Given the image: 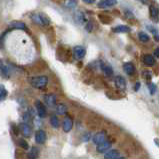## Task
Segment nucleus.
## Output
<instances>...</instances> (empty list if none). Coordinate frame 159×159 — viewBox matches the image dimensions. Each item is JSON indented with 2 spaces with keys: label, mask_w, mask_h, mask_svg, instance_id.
<instances>
[{
  "label": "nucleus",
  "mask_w": 159,
  "mask_h": 159,
  "mask_svg": "<svg viewBox=\"0 0 159 159\" xmlns=\"http://www.w3.org/2000/svg\"><path fill=\"white\" fill-rule=\"evenodd\" d=\"M73 127V120L71 119L69 116H66L65 118L63 120V123H62V129L64 132H69L71 131V129Z\"/></svg>",
  "instance_id": "6e6552de"
},
{
  "label": "nucleus",
  "mask_w": 159,
  "mask_h": 159,
  "mask_svg": "<svg viewBox=\"0 0 159 159\" xmlns=\"http://www.w3.org/2000/svg\"><path fill=\"white\" fill-rule=\"evenodd\" d=\"M50 124L53 126L54 128H59L60 126V122H59V119L56 115H51L50 116Z\"/></svg>",
  "instance_id": "412c9836"
},
{
  "label": "nucleus",
  "mask_w": 159,
  "mask_h": 159,
  "mask_svg": "<svg viewBox=\"0 0 159 159\" xmlns=\"http://www.w3.org/2000/svg\"><path fill=\"white\" fill-rule=\"evenodd\" d=\"M38 156V149L36 147H32L31 151L29 152L28 159H36Z\"/></svg>",
  "instance_id": "a878e982"
},
{
  "label": "nucleus",
  "mask_w": 159,
  "mask_h": 159,
  "mask_svg": "<svg viewBox=\"0 0 159 159\" xmlns=\"http://www.w3.org/2000/svg\"><path fill=\"white\" fill-rule=\"evenodd\" d=\"M129 31H130V27L126 26V25H119V26L113 28V32H115V33H126Z\"/></svg>",
  "instance_id": "a211bd4d"
},
{
  "label": "nucleus",
  "mask_w": 159,
  "mask_h": 159,
  "mask_svg": "<svg viewBox=\"0 0 159 159\" xmlns=\"http://www.w3.org/2000/svg\"><path fill=\"white\" fill-rule=\"evenodd\" d=\"M138 38H139V40H140L141 42H147L149 41V36H148V34L147 33H145L144 31H140L138 33Z\"/></svg>",
  "instance_id": "393cba45"
},
{
  "label": "nucleus",
  "mask_w": 159,
  "mask_h": 159,
  "mask_svg": "<svg viewBox=\"0 0 159 159\" xmlns=\"http://www.w3.org/2000/svg\"><path fill=\"white\" fill-rule=\"evenodd\" d=\"M117 159H125V158H124V157H120V156H119V157H118Z\"/></svg>",
  "instance_id": "58836bf2"
},
{
  "label": "nucleus",
  "mask_w": 159,
  "mask_h": 159,
  "mask_svg": "<svg viewBox=\"0 0 159 159\" xmlns=\"http://www.w3.org/2000/svg\"><path fill=\"white\" fill-rule=\"evenodd\" d=\"M114 83L116 87L120 90H124L126 88V81L124 79V77L122 76H116L115 77V80H114Z\"/></svg>",
  "instance_id": "f8f14e48"
},
{
  "label": "nucleus",
  "mask_w": 159,
  "mask_h": 159,
  "mask_svg": "<svg viewBox=\"0 0 159 159\" xmlns=\"http://www.w3.org/2000/svg\"><path fill=\"white\" fill-rule=\"evenodd\" d=\"M142 60H143V63L145 64L146 66L148 67H152L155 65V63H156V60H155V57L152 56L150 54H146L142 58Z\"/></svg>",
  "instance_id": "9b49d317"
},
{
  "label": "nucleus",
  "mask_w": 159,
  "mask_h": 159,
  "mask_svg": "<svg viewBox=\"0 0 159 159\" xmlns=\"http://www.w3.org/2000/svg\"><path fill=\"white\" fill-rule=\"evenodd\" d=\"M84 3H86V4H93L94 2H95V0H82Z\"/></svg>",
  "instance_id": "c9c22d12"
},
{
  "label": "nucleus",
  "mask_w": 159,
  "mask_h": 159,
  "mask_svg": "<svg viewBox=\"0 0 159 159\" xmlns=\"http://www.w3.org/2000/svg\"><path fill=\"white\" fill-rule=\"evenodd\" d=\"M56 112L58 113V114H60V115L66 114V112H67V106L65 104H63V103H60V104H58L56 106Z\"/></svg>",
  "instance_id": "aec40b11"
},
{
  "label": "nucleus",
  "mask_w": 159,
  "mask_h": 159,
  "mask_svg": "<svg viewBox=\"0 0 159 159\" xmlns=\"http://www.w3.org/2000/svg\"><path fill=\"white\" fill-rule=\"evenodd\" d=\"M101 68H102L103 72H104L107 76H111L112 74H113L112 67L110 66V65H108V64H104L103 62H101Z\"/></svg>",
  "instance_id": "6ab92c4d"
},
{
  "label": "nucleus",
  "mask_w": 159,
  "mask_h": 159,
  "mask_svg": "<svg viewBox=\"0 0 159 159\" xmlns=\"http://www.w3.org/2000/svg\"><path fill=\"white\" fill-rule=\"evenodd\" d=\"M64 5H65L66 8L73 9V8H75L77 6V1H76V0H65Z\"/></svg>",
  "instance_id": "5701e85b"
},
{
  "label": "nucleus",
  "mask_w": 159,
  "mask_h": 159,
  "mask_svg": "<svg viewBox=\"0 0 159 159\" xmlns=\"http://www.w3.org/2000/svg\"><path fill=\"white\" fill-rule=\"evenodd\" d=\"M44 101L45 103L48 105V106H54L56 104V101H57V98L54 94H47V95L44 96Z\"/></svg>",
  "instance_id": "4468645a"
},
{
  "label": "nucleus",
  "mask_w": 159,
  "mask_h": 159,
  "mask_svg": "<svg viewBox=\"0 0 159 159\" xmlns=\"http://www.w3.org/2000/svg\"><path fill=\"white\" fill-rule=\"evenodd\" d=\"M120 156L119 152L115 149H112V150H109L108 152H106L104 155V159H117Z\"/></svg>",
  "instance_id": "dca6fc26"
},
{
  "label": "nucleus",
  "mask_w": 159,
  "mask_h": 159,
  "mask_svg": "<svg viewBox=\"0 0 159 159\" xmlns=\"http://www.w3.org/2000/svg\"><path fill=\"white\" fill-rule=\"evenodd\" d=\"M143 76L146 77L147 79H150L152 77V74L150 72H148V71H145V72H143Z\"/></svg>",
  "instance_id": "2f4dec72"
},
{
  "label": "nucleus",
  "mask_w": 159,
  "mask_h": 159,
  "mask_svg": "<svg viewBox=\"0 0 159 159\" xmlns=\"http://www.w3.org/2000/svg\"><path fill=\"white\" fill-rule=\"evenodd\" d=\"M31 20L38 25H42V26H46L49 25L50 20L46 15L43 13H33L31 15Z\"/></svg>",
  "instance_id": "f03ea898"
},
{
  "label": "nucleus",
  "mask_w": 159,
  "mask_h": 159,
  "mask_svg": "<svg viewBox=\"0 0 159 159\" xmlns=\"http://www.w3.org/2000/svg\"><path fill=\"white\" fill-rule=\"evenodd\" d=\"M9 26H10V28H13V29H22V30H25L26 29V25H25V23H23V22L21 21H12L10 24H9Z\"/></svg>",
  "instance_id": "f3484780"
},
{
  "label": "nucleus",
  "mask_w": 159,
  "mask_h": 159,
  "mask_svg": "<svg viewBox=\"0 0 159 159\" xmlns=\"http://www.w3.org/2000/svg\"><path fill=\"white\" fill-rule=\"evenodd\" d=\"M149 11H150V16L151 18H157L158 15H159V10L158 8H156L155 6L151 5L150 7H149Z\"/></svg>",
  "instance_id": "b1692460"
},
{
  "label": "nucleus",
  "mask_w": 159,
  "mask_h": 159,
  "mask_svg": "<svg viewBox=\"0 0 159 159\" xmlns=\"http://www.w3.org/2000/svg\"><path fill=\"white\" fill-rule=\"evenodd\" d=\"M73 19H74V21H75L76 23H78V24L86 23V17H85V15H84L83 12H81V11L74 12Z\"/></svg>",
  "instance_id": "1a4fd4ad"
},
{
  "label": "nucleus",
  "mask_w": 159,
  "mask_h": 159,
  "mask_svg": "<svg viewBox=\"0 0 159 159\" xmlns=\"http://www.w3.org/2000/svg\"><path fill=\"white\" fill-rule=\"evenodd\" d=\"M154 39L156 40V41H159V35L155 34V35H154Z\"/></svg>",
  "instance_id": "4c0bfd02"
},
{
  "label": "nucleus",
  "mask_w": 159,
  "mask_h": 159,
  "mask_svg": "<svg viewBox=\"0 0 159 159\" xmlns=\"http://www.w3.org/2000/svg\"><path fill=\"white\" fill-rule=\"evenodd\" d=\"M110 147H111V142L108 141V140H105V141H103L100 144L97 145L96 150L98 153H104V152L109 150Z\"/></svg>",
  "instance_id": "0eeeda50"
},
{
  "label": "nucleus",
  "mask_w": 159,
  "mask_h": 159,
  "mask_svg": "<svg viewBox=\"0 0 159 159\" xmlns=\"http://www.w3.org/2000/svg\"><path fill=\"white\" fill-rule=\"evenodd\" d=\"M46 140V132L44 130H38L35 133V141L37 144H43Z\"/></svg>",
  "instance_id": "9d476101"
},
{
  "label": "nucleus",
  "mask_w": 159,
  "mask_h": 159,
  "mask_svg": "<svg viewBox=\"0 0 159 159\" xmlns=\"http://www.w3.org/2000/svg\"><path fill=\"white\" fill-rule=\"evenodd\" d=\"M18 143H19V146H20V147L24 148V149H28V143L24 140V139H19Z\"/></svg>",
  "instance_id": "c756f323"
},
{
  "label": "nucleus",
  "mask_w": 159,
  "mask_h": 159,
  "mask_svg": "<svg viewBox=\"0 0 159 159\" xmlns=\"http://www.w3.org/2000/svg\"><path fill=\"white\" fill-rule=\"evenodd\" d=\"M153 55L155 57H157V58H159V47L158 48H156V49L154 50V52H153Z\"/></svg>",
  "instance_id": "f704fd0d"
},
{
  "label": "nucleus",
  "mask_w": 159,
  "mask_h": 159,
  "mask_svg": "<svg viewBox=\"0 0 159 159\" xmlns=\"http://www.w3.org/2000/svg\"><path fill=\"white\" fill-rule=\"evenodd\" d=\"M0 72L4 77H8L9 76V71L7 69V67H5L4 65H1L0 66Z\"/></svg>",
  "instance_id": "cd10ccee"
},
{
  "label": "nucleus",
  "mask_w": 159,
  "mask_h": 159,
  "mask_svg": "<svg viewBox=\"0 0 159 159\" xmlns=\"http://www.w3.org/2000/svg\"><path fill=\"white\" fill-rule=\"evenodd\" d=\"M148 89H149V92H150L151 95H153V94H155V92H156L157 90V87L156 85H155L154 83H148Z\"/></svg>",
  "instance_id": "bb28decb"
},
{
  "label": "nucleus",
  "mask_w": 159,
  "mask_h": 159,
  "mask_svg": "<svg viewBox=\"0 0 159 159\" xmlns=\"http://www.w3.org/2000/svg\"><path fill=\"white\" fill-rule=\"evenodd\" d=\"M29 82L33 87L38 89H42L46 87L48 84V77L46 75H40V76H34L31 77Z\"/></svg>",
  "instance_id": "f257e3e1"
},
{
  "label": "nucleus",
  "mask_w": 159,
  "mask_h": 159,
  "mask_svg": "<svg viewBox=\"0 0 159 159\" xmlns=\"http://www.w3.org/2000/svg\"><path fill=\"white\" fill-rule=\"evenodd\" d=\"M107 138V135H106V132L104 131H100V132H97L95 135L92 136V140H93V143L98 145L100 144L101 142L105 141Z\"/></svg>",
  "instance_id": "20e7f679"
},
{
  "label": "nucleus",
  "mask_w": 159,
  "mask_h": 159,
  "mask_svg": "<svg viewBox=\"0 0 159 159\" xmlns=\"http://www.w3.org/2000/svg\"><path fill=\"white\" fill-rule=\"evenodd\" d=\"M141 3H143V4H147V3L149 2V0H139Z\"/></svg>",
  "instance_id": "e433bc0d"
},
{
  "label": "nucleus",
  "mask_w": 159,
  "mask_h": 159,
  "mask_svg": "<svg viewBox=\"0 0 159 159\" xmlns=\"http://www.w3.org/2000/svg\"><path fill=\"white\" fill-rule=\"evenodd\" d=\"M148 28H149V31H150L152 34H154V35H155V34H157V31L155 30V28L150 27V26H148Z\"/></svg>",
  "instance_id": "72a5a7b5"
},
{
  "label": "nucleus",
  "mask_w": 159,
  "mask_h": 159,
  "mask_svg": "<svg viewBox=\"0 0 159 159\" xmlns=\"http://www.w3.org/2000/svg\"><path fill=\"white\" fill-rule=\"evenodd\" d=\"M85 29L88 32H91L92 31V29H93V25L92 23H90V22H86V24H85Z\"/></svg>",
  "instance_id": "7c9ffc66"
},
{
  "label": "nucleus",
  "mask_w": 159,
  "mask_h": 159,
  "mask_svg": "<svg viewBox=\"0 0 159 159\" xmlns=\"http://www.w3.org/2000/svg\"><path fill=\"white\" fill-rule=\"evenodd\" d=\"M139 88H140V82H136L134 84V87H133V89H134V91H138Z\"/></svg>",
  "instance_id": "473e14b6"
},
{
  "label": "nucleus",
  "mask_w": 159,
  "mask_h": 159,
  "mask_svg": "<svg viewBox=\"0 0 159 159\" xmlns=\"http://www.w3.org/2000/svg\"><path fill=\"white\" fill-rule=\"evenodd\" d=\"M92 138V134L90 132H86V133H84L83 136H82V140L84 142H87V141H89L90 139Z\"/></svg>",
  "instance_id": "c85d7f7f"
},
{
  "label": "nucleus",
  "mask_w": 159,
  "mask_h": 159,
  "mask_svg": "<svg viewBox=\"0 0 159 159\" xmlns=\"http://www.w3.org/2000/svg\"><path fill=\"white\" fill-rule=\"evenodd\" d=\"M7 89L5 88L4 85H0V101H3V100L6 99L7 97Z\"/></svg>",
  "instance_id": "4be33fe9"
},
{
  "label": "nucleus",
  "mask_w": 159,
  "mask_h": 159,
  "mask_svg": "<svg viewBox=\"0 0 159 159\" xmlns=\"http://www.w3.org/2000/svg\"><path fill=\"white\" fill-rule=\"evenodd\" d=\"M123 69H124V72L127 74V75H133L135 72V67L131 62H126L123 65Z\"/></svg>",
  "instance_id": "2eb2a0df"
},
{
  "label": "nucleus",
  "mask_w": 159,
  "mask_h": 159,
  "mask_svg": "<svg viewBox=\"0 0 159 159\" xmlns=\"http://www.w3.org/2000/svg\"><path fill=\"white\" fill-rule=\"evenodd\" d=\"M19 130L21 131L22 135L26 138H30V136L32 134V128L29 126L27 123H20L19 124Z\"/></svg>",
  "instance_id": "7ed1b4c3"
},
{
  "label": "nucleus",
  "mask_w": 159,
  "mask_h": 159,
  "mask_svg": "<svg viewBox=\"0 0 159 159\" xmlns=\"http://www.w3.org/2000/svg\"><path fill=\"white\" fill-rule=\"evenodd\" d=\"M35 107H36L38 116L41 118H44L45 116H46V108H45V105L41 101H39V100H37V101L35 102Z\"/></svg>",
  "instance_id": "423d86ee"
},
{
  "label": "nucleus",
  "mask_w": 159,
  "mask_h": 159,
  "mask_svg": "<svg viewBox=\"0 0 159 159\" xmlns=\"http://www.w3.org/2000/svg\"><path fill=\"white\" fill-rule=\"evenodd\" d=\"M86 50L83 46H75L73 48V56L75 59H82L85 56Z\"/></svg>",
  "instance_id": "39448f33"
},
{
  "label": "nucleus",
  "mask_w": 159,
  "mask_h": 159,
  "mask_svg": "<svg viewBox=\"0 0 159 159\" xmlns=\"http://www.w3.org/2000/svg\"><path fill=\"white\" fill-rule=\"evenodd\" d=\"M117 4V0H102L98 3L99 8H108Z\"/></svg>",
  "instance_id": "ddd939ff"
}]
</instances>
